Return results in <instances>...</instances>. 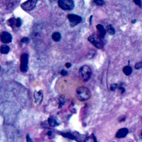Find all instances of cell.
<instances>
[{
  "mask_svg": "<svg viewBox=\"0 0 142 142\" xmlns=\"http://www.w3.org/2000/svg\"><path fill=\"white\" fill-rule=\"evenodd\" d=\"M20 70L22 72H26L28 70V55L27 53H24L21 56Z\"/></svg>",
  "mask_w": 142,
  "mask_h": 142,
  "instance_id": "cell-6",
  "label": "cell"
},
{
  "mask_svg": "<svg viewBox=\"0 0 142 142\" xmlns=\"http://www.w3.org/2000/svg\"><path fill=\"white\" fill-rule=\"evenodd\" d=\"M129 133V130L127 128H120L119 129L116 134V137L117 138H125L127 134Z\"/></svg>",
  "mask_w": 142,
  "mask_h": 142,
  "instance_id": "cell-10",
  "label": "cell"
},
{
  "mask_svg": "<svg viewBox=\"0 0 142 142\" xmlns=\"http://www.w3.org/2000/svg\"><path fill=\"white\" fill-rule=\"evenodd\" d=\"M96 28L98 31V33L99 34V35H100L102 38H104L106 33V32L104 26L101 24H98L96 26Z\"/></svg>",
  "mask_w": 142,
  "mask_h": 142,
  "instance_id": "cell-11",
  "label": "cell"
},
{
  "mask_svg": "<svg viewBox=\"0 0 142 142\" xmlns=\"http://www.w3.org/2000/svg\"><path fill=\"white\" fill-rule=\"evenodd\" d=\"M140 138L142 139V130H141V132L140 133Z\"/></svg>",
  "mask_w": 142,
  "mask_h": 142,
  "instance_id": "cell-34",
  "label": "cell"
},
{
  "mask_svg": "<svg viewBox=\"0 0 142 142\" xmlns=\"http://www.w3.org/2000/svg\"><path fill=\"white\" fill-rule=\"evenodd\" d=\"M118 86H119L118 83H113L111 85V87H110V90L112 91H115L117 90H118Z\"/></svg>",
  "mask_w": 142,
  "mask_h": 142,
  "instance_id": "cell-21",
  "label": "cell"
},
{
  "mask_svg": "<svg viewBox=\"0 0 142 142\" xmlns=\"http://www.w3.org/2000/svg\"><path fill=\"white\" fill-rule=\"evenodd\" d=\"M65 66H66V67H67V68H70V67L72 66V65H71V63L68 62V63H66Z\"/></svg>",
  "mask_w": 142,
  "mask_h": 142,
  "instance_id": "cell-30",
  "label": "cell"
},
{
  "mask_svg": "<svg viewBox=\"0 0 142 142\" xmlns=\"http://www.w3.org/2000/svg\"><path fill=\"white\" fill-rule=\"evenodd\" d=\"M47 135L49 136V137H51L52 136V131H49V132H47Z\"/></svg>",
  "mask_w": 142,
  "mask_h": 142,
  "instance_id": "cell-32",
  "label": "cell"
},
{
  "mask_svg": "<svg viewBox=\"0 0 142 142\" xmlns=\"http://www.w3.org/2000/svg\"><path fill=\"white\" fill-rule=\"evenodd\" d=\"M118 90L119 91V92H120V93H122V94H123L124 92H126V89L122 86V84H119Z\"/></svg>",
  "mask_w": 142,
  "mask_h": 142,
  "instance_id": "cell-22",
  "label": "cell"
},
{
  "mask_svg": "<svg viewBox=\"0 0 142 142\" xmlns=\"http://www.w3.org/2000/svg\"><path fill=\"white\" fill-rule=\"evenodd\" d=\"M48 122L49 125L53 127H56L59 126V123L57 122V120L52 117H49V118H48Z\"/></svg>",
  "mask_w": 142,
  "mask_h": 142,
  "instance_id": "cell-13",
  "label": "cell"
},
{
  "mask_svg": "<svg viewBox=\"0 0 142 142\" xmlns=\"http://www.w3.org/2000/svg\"><path fill=\"white\" fill-rule=\"evenodd\" d=\"M79 72L80 76L84 82H87L90 79L92 71L88 66L83 65L82 66L79 70Z\"/></svg>",
  "mask_w": 142,
  "mask_h": 142,
  "instance_id": "cell-3",
  "label": "cell"
},
{
  "mask_svg": "<svg viewBox=\"0 0 142 142\" xmlns=\"http://www.w3.org/2000/svg\"><path fill=\"white\" fill-rule=\"evenodd\" d=\"M30 39L29 38H28V37H23L22 40H21V42H22V43H26V44H27L29 43V42H30Z\"/></svg>",
  "mask_w": 142,
  "mask_h": 142,
  "instance_id": "cell-25",
  "label": "cell"
},
{
  "mask_svg": "<svg viewBox=\"0 0 142 142\" xmlns=\"http://www.w3.org/2000/svg\"><path fill=\"white\" fill-rule=\"evenodd\" d=\"M10 48L9 46L7 45H3L1 47H0V52L2 54H7V53L10 52Z\"/></svg>",
  "mask_w": 142,
  "mask_h": 142,
  "instance_id": "cell-17",
  "label": "cell"
},
{
  "mask_svg": "<svg viewBox=\"0 0 142 142\" xmlns=\"http://www.w3.org/2000/svg\"><path fill=\"white\" fill-rule=\"evenodd\" d=\"M61 34L58 32H54L52 35V38L55 42L60 41L61 40Z\"/></svg>",
  "mask_w": 142,
  "mask_h": 142,
  "instance_id": "cell-15",
  "label": "cell"
},
{
  "mask_svg": "<svg viewBox=\"0 0 142 142\" xmlns=\"http://www.w3.org/2000/svg\"><path fill=\"white\" fill-rule=\"evenodd\" d=\"M61 74L62 76H67V74H68V72L66 70H65V69H62L61 71Z\"/></svg>",
  "mask_w": 142,
  "mask_h": 142,
  "instance_id": "cell-27",
  "label": "cell"
},
{
  "mask_svg": "<svg viewBox=\"0 0 142 142\" xmlns=\"http://www.w3.org/2000/svg\"><path fill=\"white\" fill-rule=\"evenodd\" d=\"M0 40L3 43H9L12 41V35L7 32H2L0 34Z\"/></svg>",
  "mask_w": 142,
  "mask_h": 142,
  "instance_id": "cell-8",
  "label": "cell"
},
{
  "mask_svg": "<svg viewBox=\"0 0 142 142\" xmlns=\"http://www.w3.org/2000/svg\"><path fill=\"white\" fill-rule=\"evenodd\" d=\"M76 94L78 99L82 102L89 100L91 97V92L90 89L84 86L78 88L76 90Z\"/></svg>",
  "mask_w": 142,
  "mask_h": 142,
  "instance_id": "cell-2",
  "label": "cell"
},
{
  "mask_svg": "<svg viewBox=\"0 0 142 142\" xmlns=\"http://www.w3.org/2000/svg\"><path fill=\"white\" fill-rule=\"evenodd\" d=\"M61 134L64 137L69 138V139H70L72 140H75L77 141H78L77 138L76 136H74V135L72 134V133H61Z\"/></svg>",
  "mask_w": 142,
  "mask_h": 142,
  "instance_id": "cell-16",
  "label": "cell"
},
{
  "mask_svg": "<svg viewBox=\"0 0 142 142\" xmlns=\"http://www.w3.org/2000/svg\"><path fill=\"white\" fill-rule=\"evenodd\" d=\"M34 103L36 105H40L43 100V92L42 91H39L38 92L35 91L34 93Z\"/></svg>",
  "mask_w": 142,
  "mask_h": 142,
  "instance_id": "cell-9",
  "label": "cell"
},
{
  "mask_svg": "<svg viewBox=\"0 0 142 142\" xmlns=\"http://www.w3.org/2000/svg\"><path fill=\"white\" fill-rule=\"evenodd\" d=\"M132 68L129 66H125L123 69V72L124 73L125 75H126L127 76H130L131 74L132 73Z\"/></svg>",
  "mask_w": 142,
  "mask_h": 142,
  "instance_id": "cell-14",
  "label": "cell"
},
{
  "mask_svg": "<svg viewBox=\"0 0 142 142\" xmlns=\"http://www.w3.org/2000/svg\"><path fill=\"white\" fill-rule=\"evenodd\" d=\"M112 142H115V141H112Z\"/></svg>",
  "mask_w": 142,
  "mask_h": 142,
  "instance_id": "cell-35",
  "label": "cell"
},
{
  "mask_svg": "<svg viewBox=\"0 0 142 142\" xmlns=\"http://www.w3.org/2000/svg\"><path fill=\"white\" fill-rule=\"evenodd\" d=\"M26 141L27 142H33V140H32V139L31 138L29 134H27L26 136Z\"/></svg>",
  "mask_w": 142,
  "mask_h": 142,
  "instance_id": "cell-29",
  "label": "cell"
},
{
  "mask_svg": "<svg viewBox=\"0 0 142 142\" xmlns=\"http://www.w3.org/2000/svg\"><path fill=\"white\" fill-rule=\"evenodd\" d=\"M22 20L20 19V18H17L16 20V26L17 27H20L22 25Z\"/></svg>",
  "mask_w": 142,
  "mask_h": 142,
  "instance_id": "cell-24",
  "label": "cell"
},
{
  "mask_svg": "<svg viewBox=\"0 0 142 142\" xmlns=\"http://www.w3.org/2000/svg\"><path fill=\"white\" fill-rule=\"evenodd\" d=\"M37 1L34 0H30L22 3L21 5V7L23 10L29 11L32 10L36 6V3Z\"/></svg>",
  "mask_w": 142,
  "mask_h": 142,
  "instance_id": "cell-7",
  "label": "cell"
},
{
  "mask_svg": "<svg viewBox=\"0 0 142 142\" xmlns=\"http://www.w3.org/2000/svg\"><path fill=\"white\" fill-rule=\"evenodd\" d=\"M134 2L136 3L137 5H138L139 7L141 8L142 7V2L141 1H139V0H137V1H134Z\"/></svg>",
  "mask_w": 142,
  "mask_h": 142,
  "instance_id": "cell-26",
  "label": "cell"
},
{
  "mask_svg": "<svg viewBox=\"0 0 142 142\" xmlns=\"http://www.w3.org/2000/svg\"><path fill=\"white\" fill-rule=\"evenodd\" d=\"M93 2L95 5L99 6H103L105 4V2L104 1H102V0H94V1H93Z\"/></svg>",
  "mask_w": 142,
  "mask_h": 142,
  "instance_id": "cell-20",
  "label": "cell"
},
{
  "mask_svg": "<svg viewBox=\"0 0 142 142\" xmlns=\"http://www.w3.org/2000/svg\"><path fill=\"white\" fill-rule=\"evenodd\" d=\"M16 20L15 19V18H11L10 19H9L7 21L8 25L12 28L15 27V26L16 25Z\"/></svg>",
  "mask_w": 142,
  "mask_h": 142,
  "instance_id": "cell-18",
  "label": "cell"
},
{
  "mask_svg": "<svg viewBox=\"0 0 142 142\" xmlns=\"http://www.w3.org/2000/svg\"><path fill=\"white\" fill-rule=\"evenodd\" d=\"M58 4L63 10L72 11L74 8V3L72 0H59Z\"/></svg>",
  "mask_w": 142,
  "mask_h": 142,
  "instance_id": "cell-4",
  "label": "cell"
},
{
  "mask_svg": "<svg viewBox=\"0 0 142 142\" xmlns=\"http://www.w3.org/2000/svg\"><path fill=\"white\" fill-rule=\"evenodd\" d=\"M92 137H93V142H97V138L96 137H95V136L94 135L93 133L92 134Z\"/></svg>",
  "mask_w": 142,
  "mask_h": 142,
  "instance_id": "cell-31",
  "label": "cell"
},
{
  "mask_svg": "<svg viewBox=\"0 0 142 142\" xmlns=\"http://www.w3.org/2000/svg\"><path fill=\"white\" fill-rule=\"evenodd\" d=\"M59 108H61L62 106L64 105V104H65V103L66 102V99L65 97L63 96V95H62L59 97Z\"/></svg>",
  "mask_w": 142,
  "mask_h": 142,
  "instance_id": "cell-19",
  "label": "cell"
},
{
  "mask_svg": "<svg viewBox=\"0 0 142 142\" xmlns=\"http://www.w3.org/2000/svg\"><path fill=\"white\" fill-rule=\"evenodd\" d=\"M88 40L98 49H102L106 43L105 39L102 38L98 32L91 34L88 38Z\"/></svg>",
  "mask_w": 142,
  "mask_h": 142,
  "instance_id": "cell-1",
  "label": "cell"
},
{
  "mask_svg": "<svg viewBox=\"0 0 142 142\" xmlns=\"http://www.w3.org/2000/svg\"><path fill=\"white\" fill-rule=\"evenodd\" d=\"M67 17H68L70 26L72 27H75L82 22V18L75 14H69L67 16Z\"/></svg>",
  "mask_w": 142,
  "mask_h": 142,
  "instance_id": "cell-5",
  "label": "cell"
},
{
  "mask_svg": "<svg viewBox=\"0 0 142 142\" xmlns=\"http://www.w3.org/2000/svg\"><path fill=\"white\" fill-rule=\"evenodd\" d=\"M126 119V117L125 116H121L120 117H119L118 120H119V122H122L125 121Z\"/></svg>",
  "mask_w": 142,
  "mask_h": 142,
  "instance_id": "cell-28",
  "label": "cell"
},
{
  "mask_svg": "<svg viewBox=\"0 0 142 142\" xmlns=\"http://www.w3.org/2000/svg\"><path fill=\"white\" fill-rule=\"evenodd\" d=\"M105 30H106V32H107L109 35H111V36L114 35L116 33L115 28L113 27L111 25V24H108V25L106 26Z\"/></svg>",
  "mask_w": 142,
  "mask_h": 142,
  "instance_id": "cell-12",
  "label": "cell"
},
{
  "mask_svg": "<svg viewBox=\"0 0 142 142\" xmlns=\"http://www.w3.org/2000/svg\"><path fill=\"white\" fill-rule=\"evenodd\" d=\"M134 68L136 69H140L142 68V62H139L134 65Z\"/></svg>",
  "mask_w": 142,
  "mask_h": 142,
  "instance_id": "cell-23",
  "label": "cell"
},
{
  "mask_svg": "<svg viewBox=\"0 0 142 142\" xmlns=\"http://www.w3.org/2000/svg\"><path fill=\"white\" fill-rule=\"evenodd\" d=\"M136 21H137L136 20H133V21H132V23H135L136 22Z\"/></svg>",
  "mask_w": 142,
  "mask_h": 142,
  "instance_id": "cell-33",
  "label": "cell"
}]
</instances>
